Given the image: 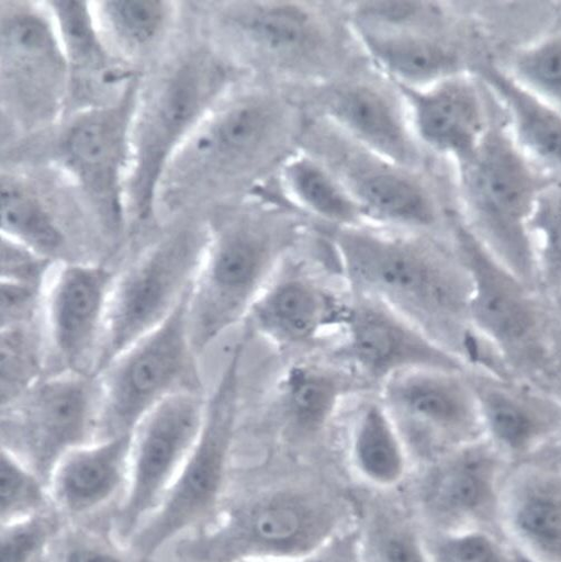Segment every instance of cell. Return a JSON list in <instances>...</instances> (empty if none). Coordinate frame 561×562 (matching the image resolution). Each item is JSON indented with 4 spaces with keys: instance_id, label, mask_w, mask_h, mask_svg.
I'll return each mask as SVG.
<instances>
[{
    "instance_id": "obj_1",
    "label": "cell",
    "mask_w": 561,
    "mask_h": 562,
    "mask_svg": "<svg viewBox=\"0 0 561 562\" xmlns=\"http://www.w3.org/2000/svg\"><path fill=\"white\" fill-rule=\"evenodd\" d=\"M348 294L390 307L470 369L478 345L470 322L472 283L453 241L372 226L329 229Z\"/></svg>"
},
{
    "instance_id": "obj_2",
    "label": "cell",
    "mask_w": 561,
    "mask_h": 562,
    "mask_svg": "<svg viewBox=\"0 0 561 562\" xmlns=\"http://www.w3.org/2000/svg\"><path fill=\"white\" fill-rule=\"evenodd\" d=\"M457 173L464 226L491 256L538 290L530 222L540 194L556 179L535 165L508 125L495 119Z\"/></svg>"
},
{
    "instance_id": "obj_3",
    "label": "cell",
    "mask_w": 561,
    "mask_h": 562,
    "mask_svg": "<svg viewBox=\"0 0 561 562\" xmlns=\"http://www.w3.org/2000/svg\"><path fill=\"white\" fill-rule=\"evenodd\" d=\"M233 66L209 52L180 59L139 98L132 130L127 217L148 220L164 179L187 139L223 101Z\"/></svg>"
},
{
    "instance_id": "obj_4",
    "label": "cell",
    "mask_w": 561,
    "mask_h": 562,
    "mask_svg": "<svg viewBox=\"0 0 561 562\" xmlns=\"http://www.w3.org/2000/svg\"><path fill=\"white\" fill-rule=\"evenodd\" d=\"M348 506L326 491L279 486L237 504L183 543L187 562L277 561L305 555L345 527Z\"/></svg>"
},
{
    "instance_id": "obj_5",
    "label": "cell",
    "mask_w": 561,
    "mask_h": 562,
    "mask_svg": "<svg viewBox=\"0 0 561 562\" xmlns=\"http://www.w3.org/2000/svg\"><path fill=\"white\" fill-rule=\"evenodd\" d=\"M245 342L238 341L212 395L204 425L157 509L128 540L138 562L152 561L178 536L212 519L223 501L239 414Z\"/></svg>"
},
{
    "instance_id": "obj_6",
    "label": "cell",
    "mask_w": 561,
    "mask_h": 562,
    "mask_svg": "<svg viewBox=\"0 0 561 562\" xmlns=\"http://www.w3.org/2000/svg\"><path fill=\"white\" fill-rule=\"evenodd\" d=\"M293 240L289 228L262 221L234 224L210 235L188 299L195 355L247 318Z\"/></svg>"
},
{
    "instance_id": "obj_7",
    "label": "cell",
    "mask_w": 561,
    "mask_h": 562,
    "mask_svg": "<svg viewBox=\"0 0 561 562\" xmlns=\"http://www.w3.org/2000/svg\"><path fill=\"white\" fill-rule=\"evenodd\" d=\"M451 226L452 241L471 277L474 334L510 376L528 381L545 373L554 349L547 300L491 256L460 218Z\"/></svg>"
},
{
    "instance_id": "obj_8",
    "label": "cell",
    "mask_w": 561,
    "mask_h": 562,
    "mask_svg": "<svg viewBox=\"0 0 561 562\" xmlns=\"http://www.w3.org/2000/svg\"><path fill=\"white\" fill-rule=\"evenodd\" d=\"M290 104L270 93L222 102L187 139L164 182H212L242 176L282 156L292 131Z\"/></svg>"
},
{
    "instance_id": "obj_9",
    "label": "cell",
    "mask_w": 561,
    "mask_h": 562,
    "mask_svg": "<svg viewBox=\"0 0 561 562\" xmlns=\"http://www.w3.org/2000/svg\"><path fill=\"white\" fill-rule=\"evenodd\" d=\"M101 418L97 374L51 373L3 406L2 449L23 460L48 486L66 453L100 440Z\"/></svg>"
},
{
    "instance_id": "obj_10",
    "label": "cell",
    "mask_w": 561,
    "mask_h": 562,
    "mask_svg": "<svg viewBox=\"0 0 561 562\" xmlns=\"http://www.w3.org/2000/svg\"><path fill=\"white\" fill-rule=\"evenodd\" d=\"M189 294L164 324L97 374L102 387L100 440L132 434L167 397L199 387L188 326Z\"/></svg>"
},
{
    "instance_id": "obj_11",
    "label": "cell",
    "mask_w": 561,
    "mask_h": 562,
    "mask_svg": "<svg viewBox=\"0 0 561 562\" xmlns=\"http://www.w3.org/2000/svg\"><path fill=\"white\" fill-rule=\"evenodd\" d=\"M209 239L177 234L116 274L96 374L173 314L191 291Z\"/></svg>"
},
{
    "instance_id": "obj_12",
    "label": "cell",
    "mask_w": 561,
    "mask_h": 562,
    "mask_svg": "<svg viewBox=\"0 0 561 562\" xmlns=\"http://www.w3.org/2000/svg\"><path fill=\"white\" fill-rule=\"evenodd\" d=\"M207 397L200 387L179 391L153 408L132 432L128 485L115 518L125 542L152 516L201 435Z\"/></svg>"
},
{
    "instance_id": "obj_13",
    "label": "cell",
    "mask_w": 561,
    "mask_h": 562,
    "mask_svg": "<svg viewBox=\"0 0 561 562\" xmlns=\"http://www.w3.org/2000/svg\"><path fill=\"white\" fill-rule=\"evenodd\" d=\"M138 90L136 80H131L117 99L82 112L66 127L57 145L60 167L115 228L127 218L126 189Z\"/></svg>"
},
{
    "instance_id": "obj_14",
    "label": "cell",
    "mask_w": 561,
    "mask_h": 562,
    "mask_svg": "<svg viewBox=\"0 0 561 562\" xmlns=\"http://www.w3.org/2000/svg\"><path fill=\"white\" fill-rule=\"evenodd\" d=\"M325 123L327 139L311 154L339 179L358 204L366 226L431 234L441 222L440 205L419 170L386 161L349 140Z\"/></svg>"
},
{
    "instance_id": "obj_15",
    "label": "cell",
    "mask_w": 561,
    "mask_h": 562,
    "mask_svg": "<svg viewBox=\"0 0 561 562\" xmlns=\"http://www.w3.org/2000/svg\"><path fill=\"white\" fill-rule=\"evenodd\" d=\"M510 468L505 457L484 439L449 450L426 463L415 491L423 530L482 529L504 535L502 499Z\"/></svg>"
},
{
    "instance_id": "obj_16",
    "label": "cell",
    "mask_w": 561,
    "mask_h": 562,
    "mask_svg": "<svg viewBox=\"0 0 561 562\" xmlns=\"http://www.w3.org/2000/svg\"><path fill=\"white\" fill-rule=\"evenodd\" d=\"M468 372L411 370L379 387L378 394L408 451L417 450L426 463L449 450L484 439Z\"/></svg>"
},
{
    "instance_id": "obj_17",
    "label": "cell",
    "mask_w": 561,
    "mask_h": 562,
    "mask_svg": "<svg viewBox=\"0 0 561 562\" xmlns=\"http://www.w3.org/2000/svg\"><path fill=\"white\" fill-rule=\"evenodd\" d=\"M338 331L337 363L378 389L411 370L470 371L426 333L374 300L348 294Z\"/></svg>"
},
{
    "instance_id": "obj_18",
    "label": "cell",
    "mask_w": 561,
    "mask_h": 562,
    "mask_svg": "<svg viewBox=\"0 0 561 562\" xmlns=\"http://www.w3.org/2000/svg\"><path fill=\"white\" fill-rule=\"evenodd\" d=\"M116 274L105 266L56 262L43 290L42 325L53 373L96 374Z\"/></svg>"
},
{
    "instance_id": "obj_19",
    "label": "cell",
    "mask_w": 561,
    "mask_h": 562,
    "mask_svg": "<svg viewBox=\"0 0 561 562\" xmlns=\"http://www.w3.org/2000/svg\"><path fill=\"white\" fill-rule=\"evenodd\" d=\"M0 45L3 93L10 103L35 123L55 116L72 78L48 12L10 10L2 18Z\"/></svg>"
},
{
    "instance_id": "obj_20",
    "label": "cell",
    "mask_w": 561,
    "mask_h": 562,
    "mask_svg": "<svg viewBox=\"0 0 561 562\" xmlns=\"http://www.w3.org/2000/svg\"><path fill=\"white\" fill-rule=\"evenodd\" d=\"M232 22L278 77L318 78L329 72L336 61L335 27L326 14L313 5L249 3L234 12Z\"/></svg>"
},
{
    "instance_id": "obj_21",
    "label": "cell",
    "mask_w": 561,
    "mask_h": 562,
    "mask_svg": "<svg viewBox=\"0 0 561 562\" xmlns=\"http://www.w3.org/2000/svg\"><path fill=\"white\" fill-rule=\"evenodd\" d=\"M318 105L321 119L360 148L408 169L423 166L425 150L391 81L358 77L335 82L324 89Z\"/></svg>"
},
{
    "instance_id": "obj_22",
    "label": "cell",
    "mask_w": 561,
    "mask_h": 562,
    "mask_svg": "<svg viewBox=\"0 0 561 562\" xmlns=\"http://www.w3.org/2000/svg\"><path fill=\"white\" fill-rule=\"evenodd\" d=\"M483 438L512 464L561 438V400L527 381L470 370Z\"/></svg>"
},
{
    "instance_id": "obj_23",
    "label": "cell",
    "mask_w": 561,
    "mask_h": 562,
    "mask_svg": "<svg viewBox=\"0 0 561 562\" xmlns=\"http://www.w3.org/2000/svg\"><path fill=\"white\" fill-rule=\"evenodd\" d=\"M346 302L312 271L284 260L246 319L278 348H303L339 329Z\"/></svg>"
},
{
    "instance_id": "obj_24",
    "label": "cell",
    "mask_w": 561,
    "mask_h": 562,
    "mask_svg": "<svg viewBox=\"0 0 561 562\" xmlns=\"http://www.w3.org/2000/svg\"><path fill=\"white\" fill-rule=\"evenodd\" d=\"M502 529L528 562H561V448L552 445L512 465L501 514Z\"/></svg>"
},
{
    "instance_id": "obj_25",
    "label": "cell",
    "mask_w": 561,
    "mask_h": 562,
    "mask_svg": "<svg viewBox=\"0 0 561 562\" xmlns=\"http://www.w3.org/2000/svg\"><path fill=\"white\" fill-rule=\"evenodd\" d=\"M396 88L418 145L457 169L469 162L491 123L481 82L465 72L423 89Z\"/></svg>"
},
{
    "instance_id": "obj_26",
    "label": "cell",
    "mask_w": 561,
    "mask_h": 562,
    "mask_svg": "<svg viewBox=\"0 0 561 562\" xmlns=\"http://www.w3.org/2000/svg\"><path fill=\"white\" fill-rule=\"evenodd\" d=\"M348 24L379 74L396 87L423 89L467 72V63L459 49L435 35L427 25L369 27Z\"/></svg>"
},
{
    "instance_id": "obj_27",
    "label": "cell",
    "mask_w": 561,
    "mask_h": 562,
    "mask_svg": "<svg viewBox=\"0 0 561 562\" xmlns=\"http://www.w3.org/2000/svg\"><path fill=\"white\" fill-rule=\"evenodd\" d=\"M132 434L114 436L66 453L54 468L48 491L53 507L66 516L103 508L128 485Z\"/></svg>"
},
{
    "instance_id": "obj_28",
    "label": "cell",
    "mask_w": 561,
    "mask_h": 562,
    "mask_svg": "<svg viewBox=\"0 0 561 562\" xmlns=\"http://www.w3.org/2000/svg\"><path fill=\"white\" fill-rule=\"evenodd\" d=\"M473 74L501 102L518 147L541 170L561 180V112L524 90L494 63L476 65Z\"/></svg>"
},
{
    "instance_id": "obj_29",
    "label": "cell",
    "mask_w": 561,
    "mask_h": 562,
    "mask_svg": "<svg viewBox=\"0 0 561 562\" xmlns=\"http://www.w3.org/2000/svg\"><path fill=\"white\" fill-rule=\"evenodd\" d=\"M347 454L358 476L375 490H391L405 479L411 454L379 394L366 398L350 420Z\"/></svg>"
},
{
    "instance_id": "obj_30",
    "label": "cell",
    "mask_w": 561,
    "mask_h": 562,
    "mask_svg": "<svg viewBox=\"0 0 561 562\" xmlns=\"http://www.w3.org/2000/svg\"><path fill=\"white\" fill-rule=\"evenodd\" d=\"M364 384L341 366L300 362L279 384L280 408L298 434L314 436L327 428L340 404Z\"/></svg>"
},
{
    "instance_id": "obj_31",
    "label": "cell",
    "mask_w": 561,
    "mask_h": 562,
    "mask_svg": "<svg viewBox=\"0 0 561 562\" xmlns=\"http://www.w3.org/2000/svg\"><path fill=\"white\" fill-rule=\"evenodd\" d=\"M278 181L288 200L330 228L366 226L361 211L335 173L307 150L279 165Z\"/></svg>"
},
{
    "instance_id": "obj_32",
    "label": "cell",
    "mask_w": 561,
    "mask_h": 562,
    "mask_svg": "<svg viewBox=\"0 0 561 562\" xmlns=\"http://www.w3.org/2000/svg\"><path fill=\"white\" fill-rule=\"evenodd\" d=\"M364 562H433L423 528L394 504L373 499L359 509Z\"/></svg>"
},
{
    "instance_id": "obj_33",
    "label": "cell",
    "mask_w": 561,
    "mask_h": 562,
    "mask_svg": "<svg viewBox=\"0 0 561 562\" xmlns=\"http://www.w3.org/2000/svg\"><path fill=\"white\" fill-rule=\"evenodd\" d=\"M45 7L71 69V78L77 74L99 79L110 74L112 57L93 3L54 0Z\"/></svg>"
},
{
    "instance_id": "obj_34",
    "label": "cell",
    "mask_w": 561,
    "mask_h": 562,
    "mask_svg": "<svg viewBox=\"0 0 561 562\" xmlns=\"http://www.w3.org/2000/svg\"><path fill=\"white\" fill-rule=\"evenodd\" d=\"M0 231L2 237L54 259L64 236L36 193L11 176L0 182Z\"/></svg>"
},
{
    "instance_id": "obj_35",
    "label": "cell",
    "mask_w": 561,
    "mask_h": 562,
    "mask_svg": "<svg viewBox=\"0 0 561 562\" xmlns=\"http://www.w3.org/2000/svg\"><path fill=\"white\" fill-rule=\"evenodd\" d=\"M93 7L105 41L132 53L155 45L171 15L170 3L162 0H108Z\"/></svg>"
},
{
    "instance_id": "obj_36",
    "label": "cell",
    "mask_w": 561,
    "mask_h": 562,
    "mask_svg": "<svg viewBox=\"0 0 561 562\" xmlns=\"http://www.w3.org/2000/svg\"><path fill=\"white\" fill-rule=\"evenodd\" d=\"M537 286L552 303L561 296V180L556 179L540 194L530 222Z\"/></svg>"
},
{
    "instance_id": "obj_37",
    "label": "cell",
    "mask_w": 561,
    "mask_h": 562,
    "mask_svg": "<svg viewBox=\"0 0 561 562\" xmlns=\"http://www.w3.org/2000/svg\"><path fill=\"white\" fill-rule=\"evenodd\" d=\"M47 364L42 322L2 329V404L7 406L44 378Z\"/></svg>"
},
{
    "instance_id": "obj_38",
    "label": "cell",
    "mask_w": 561,
    "mask_h": 562,
    "mask_svg": "<svg viewBox=\"0 0 561 562\" xmlns=\"http://www.w3.org/2000/svg\"><path fill=\"white\" fill-rule=\"evenodd\" d=\"M505 70L524 90L561 112V32L519 49Z\"/></svg>"
},
{
    "instance_id": "obj_39",
    "label": "cell",
    "mask_w": 561,
    "mask_h": 562,
    "mask_svg": "<svg viewBox=\"0 0 561 562\" xmlns=\"http://www.w3.org/2000/svg\"><path fill=\"white\" fill-rule=\"evenodd\" d=\"M53 507L46 482L7 449L0 457V522L22 520Z\"/></svg>"
},
{
    "instance_id": "obj_40",
    "label": "cell",
    "mask_w": 561,
    "mask_h": 562,
    "mask_svg": "<svg viewBox=\"0 0 561 562\" xmlns=\"http://www.w3.org/2000/svg\"><path fill=\"white\" fill-rule=\"evenodd\" d=\"M424 539L433 562H528L504 535L494 531H424Z\"/></svg>"
},
{
    "instance_id": "obj_41",
    "label": "cell",
    "mask_w": 561,
    "mask_h": 562,
    "mask_svg": "<svg viewBox=\"0 0 561 562\" xmlns=\"http://www.w3.org/2000/svg\"><path fill=\"white\" fill-rule=\"evenodd\" d=\"M59 530L53 509L0 528V562H37Z\"/></svg>"
},
{
    "instance_id": "obj_42",
    "label": "cell",
    "mask_w": 561,
    "mask_h": 562,
    "mask_svg": "<svg viewBox=\"0 0 561 562\" xmlns=\"http://www.w3.org/2000/svg\"><path fill=\"white\" fill-rule=\"evenodd\" d=\"M55 265L53 259L2 237V281L44 290Z\"/></svg>"
},
{
    "instance_id": "obj_43",
    "label": "cell",
    "mask_w": 561,
    "mask_h": 562,
    "mask_svg": "<svg viewBox=\"0 0 561 562\" xmlns=\"http://www.w3.org/2000/svg\"><path fill=\"white\" fill-rule=\"evenodd\" d=\"M48 562H138L114 543L86 532L69 533L55 542Z\"/></svg>"
},
{
    "instance_id": "obj_44",
    "label": "cell",
    "mask_w": 561,
    "mask_h": 562,
    "mask_svg": "<svg viewBox=\"0 0 561 562\" xmlns=\"http://www.w3.org/2000/svg\"><path fill=\"white\" fill-rule=\"evenodd\" d=\"M2 329L42 322L43 290L2 281Z\"/></svg>"
},
{
    "instance_id": "obj_45",
    "label": "cell",
    "mask_w": 561,
    "mask_h": 562,
    "mask_svg": "<svg viewBox=\"0 0 561 562\" xmlns=\"http://www.w3.org/2000/svg\"><path fill=\"white\" fill-rule=\"evenodd\" d=\"M246 562H364L358 526L348 527L318 549L293 559Z\"/></svg>"
},
{
    "instance_id": "obj_46",
    "label": "cell",
    "mask_w": 561,
    "mask_h": 562,
    "mask_svg": "<svg viewBox=\"0 0 561 562\" xmlns=\"http://www.w3.org/2000/svg\"><path fill=\"white\" fill-rule=\"evenodd\" d=\"M551 304H559L560 308H561V296L558 300H556L554 302H552Z\"/></svg>"
},
{
    "instance_id": "obj_47",
    "label": "cell",
    "mask_w": 561,
    "mask_h": 562,
    "mask_svg": "<svg viewBox=\"0 0 561 562\" xmlns=\"http://www.w3.org/2000/svg\"><path fill=\"white\" fill-rule=\"evenodd\" d=\"M559 445V447L561 448V438L559 439V441L557 442Z\"/></svg>"
}]
</instances>
